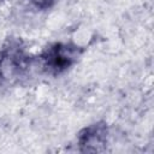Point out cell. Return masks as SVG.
Returning <instances> with one entry per match:
<instances>
[{"mask_svg":"<svg viewBox=\"0 0 154 154\" xmlns=\"http://www.w3.org/2000/svg\"><path fill=\"white\" fill-rule=\"evenodd\" d=\"M37 64L26 47V43L18 36H8L0 46V79L10 85H18L26 82Z\"/></svg>","mask_w":154,"mask_h":154,"instance_id":"1","label":"cell"},{"mask_svg":"<svg viewBox=\"0 0 154 154\" xmlns=\"http://www.w3.org/2000/svg\"><path fill=\"white\" fill-rule=\"evenodd\" d=\"M85 47L72 41H55L42 48L36 57V61L42 72L59 77L70 71L82 58Z\"/></svg>","mask_w":154,"mask_h":154,"instance_id":"2","label":"cell"},{"mask_svg":"<svg viewBox=\"0 0 154 154\" xmlns=\"http://www.w3.org/2000/svg\"><path fill=\"white\" fill-rule=\"evenodd\" d=\"M109 128L105 120L94 122L77 134V147L81 153H102L107 149Z\"/></svg>","mask_w":154,"mask_h":154,"instance_id":"3","label":"cell"},{"mask_svg":"<svg viewBox=\"0 0 154 154\" xmlns=\"http://www.w3.org/2000/svg\"><path fill=\"white\" fill-rule=\"evenodd\" d=\"M24 1L28 4L29 7L40 12L48 11L59 2V0H24Z\"/></svg>","mask_w":154,"mask_h":154,"instance_id":"4","label":"cell"}]
</instances>
